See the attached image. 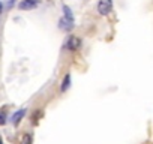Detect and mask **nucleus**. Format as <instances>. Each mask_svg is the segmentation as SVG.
<instances>
[{
  "mask_svg": "<svg viewBox=\"0 0 153 144\" xmlns=\"http://www.w3.org/2000/svg\"><path fill=\"white\" fill-rule=\"evenodd\" d=\"M41 116H42V113H41V111H36L35 116H32V122H33V123H38V119H39Z\"/></svg>",
  "mask_w": 153,
  "mask_h": 144,
  "instance_id": "obj_9",
  "label": "nucleus"
},
{
  "mask_svg": "<svg viewBox=\"0 0 153 144\" xmlns=\"http://www.w3.org/2000/svg\"><path fill=\"white\" fill-rule=\"evenodd\" d=\"M3 14V5H2V2H0V15Z\"/></svg>",
  "mask_w": 153,
  "mask_h": 144,
  "instance_id": "obj_12",
  "label": "nucleus"
},
{
  "mask_svg": "<svg viewBox=\"0 0 153 144\" xmlns=\"http://www.w3.org/2000/svg\"><path fill=\"white\" fill-rule=\"evenodd\" d=\"M113 11V0H99L98 2V12L101 15H108Z\"/></svg>",
  "mask_w": 153,
  "mask_h": 144,
  "instance_id": "obj_1",
  "label": "nucleus"
},
{
  "mask_svg": "<svg viewBox=\"0 0 153 144\" xmlns=\"http://www.w3.org/2000/svg\"><path fill=\"white\" fill-rule=\"evenodd\" d=\"M24 116H26V110H24V108H21V110L15 111V113L12 114V117H11L12 125H14V126H18V125H20V122L23 120V117H24Z\"/></svg>",
  "mask_w": 153,
  "mask_h": 144,
  "instance_id": "obj_3",
  "label": "nucleus"
},
{
  "mask_svg": "<svg viewBox=\"0 0 153 144\" xmlns=\"http://www.w3.org/2000/svg\"><path fill=\"white\" fill-rule=\"evenodd\" d=\"M69 86H71V74H66V75H65V78H63V81H62L60 92H62V93H65V92L69 89Z\"/></svg>",
  "mask_w": 153,
  "mask_h": 144,
  "instance_id": "obj_5",
  "label": "nucleus"
},
{
  "mask_svg": "<svg viewBox=\"0 0 153 144\" xmlns=\"http://www.w3.org/2000/svg\"><path fill=\"white\" fill-rule=\"evenodd\" d=\"M81 47V39L78 36H75V35H71L68 38V42H66V48L69 51H76Z\"/></svg>",
  "mask_w": 153,
  "mask_h": 144,
  "instance_id": "obj_2",
  "label": "nucleus"
},
{
  "mask_svg": "<svg viewBox=\"0 0 153 144\" xmlns=\"http://www.w3.org/2000/svg\"><path fill=\"white\" fill-rule=\"evenodd\" d=\"M59 27H60V30H63V32H69V30H72L74 23L63 17V18H60V21H59Z\"/></svg>",
  "mask_w": 153,
  "mask_h": 144,
  "instance_id": "obj_4",
  "label": "nucleus"
},
{
  "mask_svg": "<svg viewBox=\"0 0 153 144\" xmlns=\"http://www.w3.org/2000/svg\"><path fill=\"white\" fill-rule=\"evenodd\" d=\"M33 8H36V6H33L29 2H26V0H23V2L20 3V9H33Z\"/></svg>",
  "mask_w": 153,
  "mask_h": 144,
  "instance_id": "obj_8",
  "label": "nucleus"
},
{
  "mask_svg": "<svg viewBox=\"0 0 153 144\" xmlns=\"http://www.w3.org/2000/svg\"><path fill=\"white\" fill-rule=\"evenodd\" d=\"M6 123V114H5V111H2L0 113V125H5Z\"/></svg>",
  "mask_w": 153,
  "mask_h": 144,
  "instance_id": "obj_10",
  "label": "nucleus"
},
{
  "mask_svg": "<svg viewBox=\"0 0 153 144\" xmlns=\"http://www.w3.org/2000/svg\"><path fill=\"white\" fill-rule=\"evenodd\" d=\"M63 14H65V18H68L69 21L74 23V14H72V9L68 5H63Z\"/></svg>",
  "mask_w": 153,
  "mask_h": 144,
  "instance_id": "obj_6",
  "label": "nucleus"
},
{
  "mask_svg": "<svg viewBox=\"0 0 153 144\" xmlns=\"http://www.w3.org/2000/svg\"><path fill=\"white\" fill-rule=\"evenodd\" d=\"M20 144H32V135L30 134H24Z\"/></svg>",
  "mask_w": 153,
  "mask_h": 144,
  "instance_id": "obj_7",
  "label": "nucleus"
},
{
  "mask_svg": "<svg viewBox=\"0 0 153 144\" xmlns=\"http://www.w3.org/2000/svg\"><path fill=\"white\" fill-rule=\"evenodd\" d=\"M0 144H3V140H2V137H0Z\"/></svg>",
  "mask_w": 153,
  "mask_h": 144,
  "instance_id": "obj_13",
  "label": "nucleus"
},
{
  "mask_svg": "<svg viewBox=\"0 0 153 144\" xmlns=\"http://www.w3.org/2000/svg\"><path fill=\"white\" fill-rule=\"evenodd\" d=\"M26 2H29V3H32L33 6H38V5H39V2H41V0H26Z\"/></svg>",
  "mask_w": 153,
  "mask_h": 144,
  "instance_id": "obj_11",
  "label": "nucleus"
}]
</instances>
